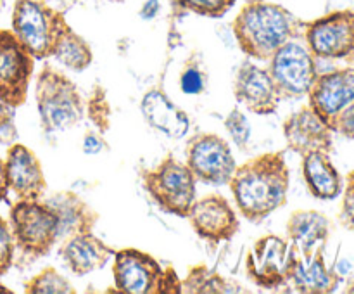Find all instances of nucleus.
I'll use <instances>...</instances> for the list:
<instances>
[{
  "mask_svg": "<svg viewBox=\"0 0 354 294\" xmlns=\"http://www.w3.org/2000/svg\"><path fill=\"white\" fill-rule=\"evenodd\" d=\"M228 185L245 220H266L286 204L289 194V166L283 152H265L237 166Z\"/></svg>",
  "mask_w": 354,
  "mask_h": 294,
  "instance_id": "obj_1",
  "label": "nucleus"
},
{
  "mask_svg": "<svg viewBox=\"0 0 354 294\" xmlns=\"http://www.w3.org/2000/svg\"><path fill=\"white\" fill-rule=\"evenodd\" d=\"M299 21L290 10L268 0H251L234 19L235 40L245 55L270 61L272 55L292 40Z\"/></svg>",
  "mask_w": 354,
  "mask_h": 294,
  "instance_id": "obj_2",
  "label": "nucleus"
},
{
  "mask_svg": "<svg viewBox=\"0 0 354 294\" xmlns=\"http://www.w3.org/2000/svg\"><path fill=\"white\" fill-rule=\"evenodd\" d=\"M35 99L45 134L69 130L76 127L85 114V104L75 83L48 64L38 73Z\"/></svg>",
  "mask_w": 354,
  "mask_h": 294,
  "instance_id": "obj_3",
  "label": "nucleus"
},
{
  "mask_svg": "<svg viewBox=\"0 0 354 294\" xmlns=\"http://www.w3.org/2000/svg\"><path fill=\"white\" fill-rule=\"evenodd\" d=\"M113 277L118 293L124 294H176L182 280L171 266L162 268L154 256L140 249H120L113 256Z\"/></svg>",
  "mask_w": 354,
  "mask_h": 294,
  "instance_id": "obj_4",
  "label": "nucleus"
},
{
  "mask_svg": "<svg viewBox=\"0 0 354 294\" xmlns=\"http://www.w3.org/2000/svg\"><path fill=\"white\" fill-rule=\"evenodd\" d=\"M66 16L45 0H16L12 9V33L28 48L35 61L52 57L55 44L66 30Z\"/></svg>",
  "mask_w": 354,
  "mask_h": 294,
  "instance_id": "obj_5",
  "label": "nucleus"
},
{
  "mask_svg": "<svg viewBox=\"0 0 354 294\" xmlns=\"http://www.w3.org/2000/svg\"><path fill=\"white\" fill-rule=\"evenodd\" d=\"M9 227L23 255L41 258L59 242L57 217L44 199H17L10 206Z\"/></svg>",
  "mask_w": 354,
  "mask_h": 294,
  "instance_id": "obj_6",
  "label": "nucleus"
},
{
  "mask_svg": "<svg viewBox=\"0 0 354 294\" xmlns=\"http://www.w3.org/2000/svg\"><path fill=\"white\" fill-rule=\"evenodd\" d=\"M144 183L159 210L187 218L197 194V180L187 163L166 156L156 168L145 172Z\"/></svg>",
  "mask_w": 354,
  "mask_h": 294,
  "instance_id": "obj_7",
  "label": "nucleus"
},
{
  "mask_svg": "<svg viewBox=\"0 0 354 294\" xmlns=\"http://www.w3.org/2000/svg\"><path fill=\"white\" fill-rule=\"evenodd\" d=\"M185 163L197 182L206 185H227L237 163L225 138L216 134H197L187 142Z\"/></svg>",
  "mask_w": 354,
  "mask_h": 294,
  "instance_id": "obj_8",
  "label": "nucleus"
},
{
  "mask_svg": "<svg viewBox=\"0 0 354 294\" xmlns=\"http://www.w3.org/2000/svg\"><path fill=\"white\" fill-rule=\"evenodd\" d=\"M268 62V71L280 95L297 99L310 93L317 80V68L310 48L299 42L289 40L272 55Z\"/></svg>",
  "mask_w": 354,
  "mask_h": 294,
  "instance_id": "obj_9",
  "label": "nucleus"
},
{
  "mask_svg": "<svg viewBox=\"0 0 354 294\" xmlns=\"http://www.w3.org/2000/svg\"><path fill=\"white\" fill-rule=\"evenodd\" d=\"M35 57L12 30L0 28V100L12 107L26 102Z\"/></svg>",
  "mask_w": 354,
  "mask_h": 294,
  "instance_id": "obj_10",
  "label": "nucleus"
},
{
  "mask_svg": "<svg viewBox=\"0 0 354 294\" xmlns=\"http://www.w3.org/2000/svg\"><path fill=\"white\" fill-rule=\"evenodd\" d=\"M296 259L294 248H290L279 235H265L258 239L248 252L245 270L256 286L265 289H277L289 282L292 263Z\"/></svg>",
  "mask_w": 354,
  "mask_h": 294,
  "instance_id": "obj_11",
  "label": "nucleus"
},
{
  "mask_svg": "<svg viewBox=\"0 0 354 294\" xmlns=\"http://www.w3.org/2000/svg\"><path fill=\"white\" fill-rule=\"evenodd\" d=\"M187 218L196 234L213 244L232 241L241 227L237 213L221 194H207L194 201Z\"/></svg>",
  "mask_w": 354,
  "mask_h": 294,
  "instance_id": "obj_12",
  "label": "nucleus"
},
{
  "mask_svg": "<svg viewBox=\"0 0 354 294\" xmlns=\"http://www.w3.org/2000/svg\"><path fill=\"white\" fill-rule=\"evenodd\" d=\"M234 93L239 104L254 114L268 116L279 109L282 100L279 89L270 75L268 68L252 62H244L239 68L234 83Z\"/></svg>",
  "mask_w": 354,
  "mask_h": 294,
  "instance_id": "obj_13",
  "label": "nucleus"
},
{
  "mask_svg": "<svg viewBox=\"0 0 354 294\" xmlns=\"http://www.w3.org/2000/svg\"><path fill=\"white\" fill-rule=\"evenodd\" d=\"M306 42L318 57H344L354 50V14L335 12L313 21L306 28Z\"/></svg>",
  "mask_w": 354,
  "mask_h": 294,
  "instance_id": "obj_14",
  "label": "nucleus"
},
{
  "mask_svg": "<svg viewBox=\"0 0 354 294\" xmlns=\"http://www.w3.org/2000/svg\"><path fill=\"white\" fill-rule=\"evenodd\" d=\"M3 166H6L9 190L16 194L17 199H41L44 197L47 190V180H45L40 159L30 147L17 142L10 144Z\"/></svg>",
  "mask_w": 354,
  "mask_h": 294,
  "instance_id": "obj_15",
  "label": "nucleus"
},
{
  "mask_svg": "<svg viewBox=\"0 0 354 294\" xmlns=\"http://www.w3.org/2000/svg\"><path fill=\"white\" fill-rule=\"evenodd\" d=\"M354 104V71L344 69L315 80L310 90V107L332 128L335 118Z\"/></svg>",
  "mask_w": 354,
  "mask_h": 294,
  "instance_id": "obj_16",
  "label": "nucleus"
},
{
  "mask_svg": "<svg viewBox=\"0 0 354 294\" xmlns=\"http://www.w3.org/2000/svg\"><path fill=\"white\" fill-rule=\"evenodd\" d=\"M116 249L107 246L92 232H83L62 241L61 259L69 272L78 277L102 268L114 256Z\"/></svg>",
  "mask_w": 354,
  "mask_h": 294,
  "instance_id": "obj_17",
  "label": "nucleus"
},
{
  "mask_svg": "<svg viewBox=\"0 0 354 294\" xmlns=\"http://www.w3.org/2000/svg\"><path fill=\"white\" fill-rule=\"evenodd\" d=\"M283 137L290 151L301 156L325 152L330 145V127L311 107H304L283 123Z\"/></svg>",
  "mask_w": 354,
  "mask_h": 294,
  "instance_id": "obj_18",
  "label": "nucleus"
},
{
  "mask_svg": "<svg viewBox=\"0 0 354 294\" xmlns=\"http://www.w3.org/2000/svg\"><path fill=\"white\" fill-rule=\"evenodd\" d=\"M44 201L54 210L57 217L59 242L76 234L92 232L95 228L99 213L73 190H61V192L45 197Z\"/></svg>",
  "mask_w": 354,
  "mask_h": 294,
  "instance_id": "obj_19",
  "label": "nucleus"
},
{
  "mask_svg": "<svg viewBox=\"0 0 354 294\" xmlns=\"http://www.w3.org/2000/svg\"><path fill=\"white\" fill-rule=\"evenodd\" d=\"M142 113L151 127L169 138H182L189 134L190 120L161 90H151L142 99Z\"/></svg>",
  "mask_w": 354,
  "mask_h": 294,
  "instance_id": "obj_20",
  "label": "nucleus"
},
{
  "mask_svg": "<svg viewBox=\"0 0 354 294\" xmlns=\"http://www.w3.org/2000/svg\"><path fill=\"white\" fill-rule=\"evenodd\" d=\"M287 234L294 242V248L303 255H310L327 239L328 221L318 211H294L287 220Z\"/></svg>",
  "mask_w": 354,
  "mask_h": 294,
  "instance_id": "obj_21",
  "label": "nucleus"
},
{
  "mask_svg": "<svg viewBox=\"0 0 354 294\" xmlns=\"http://www.w3.org/2000/svg\"><path fill=\"white\" fill-rule=\"evenodd\" d=\"M303 173L308 189L315 197L334 199L341 192L339 173L325 152L315 151L303 156Z\"/></svg>",
  "mask_w": 354,
  "mask_h": 294,
  "instance_id": "obj_22",
  "label": "nucleus"
},
{
  "mask_svg": "<svg viewBox=\"0 0 354 294\" xmlns=\"http://www.w3.org/2000/svg\"><path fill=\"white\" fill-rule=\"evenodd\" d=\"M289 282L301 293H328L334 287V277L325 266L320 252L313 251L303 255V258L296 255Z\"/></svg>",
  "mask_w": 354,
  "mask_h": 294,
  "instance_id": "obj_23",
  "label": "nucleus"
},
{
  "mask_svg": "<svg viewBox=\"0 0 354 294\" xmlns=\"http://www.w3.org/2000/svg\"><path fill=\"white\" fill-rule=\"evenodd\" d=\"M52 57L71 71H85L93 62V52L85 38L68 24L55 44Z\"/></svg>",
  "mask_w": 354,
  "mask_h": 294,
  "instance_id": "obj_24",
  "label": "nucleus"
},
{
  "mask_svg": "<svg viewBox=\"0 0 354 294\" xmlns=\"http://www.w3.org/2000/svg\"><path fill=\"white\" fill-rule=\"evenodd\" d=\"M235 284L227 282L223 277L214 270H209L206 265H197L189 270V275L182 280V293L192 294H223V293H239Z\"/></svg>",
  "mask_w": 354,
  "mask_h": 294,
  "instance_id": "obj_25",
  "label": "nucleus"
},
{
  "mask_svg": "<svg viewBox=\"0 0 354 294\" xmlns=\"http://www.w3.org/2000/svg\"><path fill=\"white\" fill-rule=\"evenodd\" d=\"M26 294H75L76 289L64 275L55 268L41 270L24 286Z\"/></svg>",
  "mask_w": 354,
  "mask_h": 294,
  "instance_id": "obj_26",
  "label": "nucleus"
},
{
  "mask_svg": "<svg viewBox=\"0 0 354 294\" xmlns=\"http://www.w3.org/2000/svg\"><path fill=\"white\" fill-rule=\"evenodd\" d=\"M207 75L203 61H197L196 57L187 62L185 69L180 76V89L187 95H199L206 90Z\"/></svg>",
  "mask_w": 354,
  "mask_h": 294,
  "instance_id": "obj_27",
  "label": "nucleus"
},
{
  "mask_svg": "<svg viewBox=\"0 0 354 294\" xmlns=\"http://www.w3.org/2000/svg\"><path fill=\"white\" fill-rule=\"evenodd\" d=\"M176 6L199 16L218 19L235 6V0H176Z\"/></svg>",
  "mask_w": 354,
  "mask_h": 294,
  "instance_id": "obj_28",
  "label": "nucleus"
},
{
  "mask_svg": "<svg viewBox=\"0 0 354 294\" xmlns=\"http://www.w3.org/2000/svg\"><path fill=\"white\" fill-rule=\"evenodd\" d=\"M88 114L92 123L95 125V128L99 130V134H106L109 130V118H111V109H109V100H107L106 90L102 86H95L92 90V95L88 100Z\"/></svg>",
  "mask_w": 354,
  "mask_h": 294,
  "instance_id": "obj_29",
  "label": "nucleus"
},
{
  "mask_svg": "<svg viewBox=\"0 0 354 294\" xmlns=\"http://www.w3.org/2000/svg\"><path fill=\"white\" fill-rule=\"evenodd\" d=\"M225 128H227V131L230 134L234 144L244 151V149L248 147L249 140H251L252 134V128L248 116H245L241 109L235 107V109H232L230 113H228L227 120H225Z\"/></svg>",
  "mask_w": 354,
  "mask_h": 294,
  "instance_id": "obj_30",
  "label": "nucleus"
},
{
  "mask_svg": "<svg viewBox=\"0 0 354 294\" xmlns=\"http://www.w3.org/2000/svg\"><path fill=\"white\" fill-rule=\"evenodd\" d=\"M14 251H16V244H14L12 232H10L9 223L0 217V279L12 266Z\"/></svg>",
  "mask_w": 354,
  "mask_h": 294,
  "instance_id": "obj_31",
  "label": "nucleus"
},
{
  "mask_svg": "<svg viewBox=\"0 0 354 294\" xmlns=\"http://www.w3.org/2000/svg\"><path fill=\"white\" fill-rule=\"evenodd\" d=\"M17 142L16 107L0 100V145H10Z\"/></svg>",
  "mask_w": 354,
  "mask_h": 294,
  "instance_id": "obj_32",
  "label": "nucleus"
},
{
  "mask_svg": "<svg viewBox=\"0 0 354 294\" xmlns=\"http://www.w3.org/2000/svg\"><path fill=\"white\" fill-rule=\"evenodd\" d=\"M106 147H107V142L104 140L102 134L88 131V134H86L85 137H83L82 151L85 152V154H88V156L99 154V152H102Z\"/></svg>",
  "mask_w": 354,
  "mask_h": 294,
  "instance_id": "obj_33",
  "label": "nucleus"
},
{
  "mask_svg": "<svg viewBox=\"0 0 354 294\" xmlns=\"http://www.w3.org/2000/svg\"><path fill=\"white\" fill-rule=\"evenodd\" d=\"M332 128H337L339 131H342L348 137H354V104L346 107L337 118H335Z\"/></svg>",
  "mask_w": 354,
  "mask_h": 294,
  "instance_id": "obj_34",
  "label": "nucleus"
},
{
  "mask_svg": "<svg viewBox=\"0 0 354 294\" xmlns=\"http://www.w3.org/2000/svg\"><path fill=\"white\" fill-rule=\"evenodd\" d=\"M342 217H344L346 223L354 227V183L351 187H349L348 194H346L344 213H342Z\"/></svg>",
  "mask_w": 354,
  "mask_h": 294,
  "instance_id": "obj_35",
  "label": "nucleus"
},
{
  "mask_svg": "<svg viewBox=\"0 0 354 294\" xmlns=\"http://www.w3.org/2000/svg\"><path fill=\"white\" fill-rule=\"evenodd\" d=\"M159 10H161V2L159 0H145L140 9V17L145 21H151L158 16Z\"/></svg>",
  "mask_w": 354,
  "mask_h": 294,
  "instance_id": "obj_36",
  "label": "nucleus"
},
{
  "mask_svg": "<svg viewBox=\"0 0 354 294\" xmlns=\"http://www.w3.org/2000/svg\"><path fill=\"white\" fill-rule=\"evenodd\" d=\"M7 194H9V183H7L6 166H3L2 158H0V203L7 199Z\"/></svg>",
  "mask_w": 354,
  "mask_h": 294,
  "instance_id": "obj_37",
  "label": "nucleus"
},
{
  "mask_svg": "<svg viewBox=\"0 0 354 294\" xmlns=\"http://www.w3.org/2000/svg\"><path fill=\"white\" fill-rule=\"evenodd\" d=\"M45 2L48 3L50 7H54L55 10H59V12H68L69 9H71L73 6H75L78 0H45Z\"/></svg>",
  "mask_w": 354,
  "mask_h": 294,
  "instance_id": "obj_38",
  "label": "nucleus"
},
{
  "mask_svg": "<svg viewBox=\"0 0 354 294\" xmlns=\"http://www.w3.org/2000/svg\"><path fill=\"white\" fill-rule=\"evenodd\" d=\"M3 6H6V0H0V10L3 9Z\"/></svg>",
  "mask_w": 354,
  "mask_h": 294,
  "instance_id": "obj_39",
  "label": "nucleus"
},
{
  "mask_svg": "<svg viewBox=\"0 0 354 294\" xmlns=\"http://www.w3.org/2000/svg\"><path fill=\"white\" fill-rule=\"evenodd\" d=\"M0 291H3V293H10L9 289H6V287H2V286H0Z\"/></svg>",
  "mask_w": 354,
  "mask_h": 294,
  "instance_id": "obj_40",
  "label": "nucleus"
},
{
  "mask_svg": "<svg viewBox=\"0 0 354 294\" xmlns=\"http://www.w3.org/2000/svg\"><path fill=\"white\" fill-rule=\"evenodd\" d=\"M109 2H124V0H109Z\"/></svg>",
  "mask_w": 354,
  "mask_h": 294,
  "instance_id": "obj_41",
  "label": "nucleus"
}]
</instances>
